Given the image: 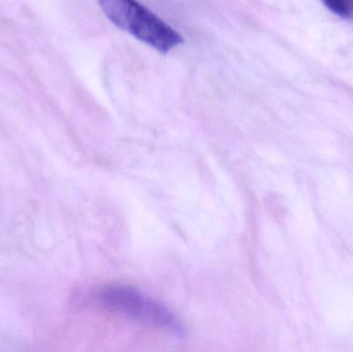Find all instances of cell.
I'll use <instances>...</instances> for the list:
<instances>
[{
	"instance_id": "obj_2",
	"label": "cell",
	"mask_w": 353,
	"mask_h": 352,
	"mask_svg": "<svg viewBox=\"0 0 353 352\" xmlns=\"http://www.w3.org/2000/svg\"><path fill=\"white\" fill-rule=\"evenodd\" d=\"M99 3L113 24L161 53L183 43L180 33L137 0H99Z\"/></svg>"
},
{
	"instance_id": "obj_3",
	"label": "cell",
	"mask_w": 353,
	"mask_h": 352,
	"mask_svg": "<svg viewBox=\"0 0 353 352\" xmlns=\"http://www.w3.org/2000/svg\"><path fill=\"white\" fill-rule=\"evenodd\" d=\"M323 2L336 16L353 21V0H323Z\"/></svg>"
},
{
	"instance_id": "obj_1",
	"label": "cell",
	"mask_w": 353,
	"mask_h": 352,
	"mask_svg": "<svg viewBox=\"0 0 353 352\" xmlns=\"http://www.w3.org/2000/svg\"><path fill=\"white\" fill-rule=\"evenodd\" d=\"M92 301L97 307L111 313L175 336L185 335L184 326L169 308L132 287L124 285L101 287L92 293Z\"/></svg>"
}]
</instances>
